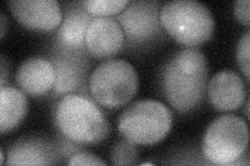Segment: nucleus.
I'll return each instance as SVG.
<instances>
[{
	"instance_id": "obj_1",
	"label": "nucleus",
	"mask_w": 250,
	"mask_h": 166,
	"mask_svg": "<svg viewBox=\"0 0 250 166\" xmlns=\"http://www.w3.org/2000/svg\"><path fill=\"white\" fill-rule=\"evenodd\" d=\"M208 65L196 47L179 50L163 67L161 88L172 108L181 113L194 110L205 98Z\"/></svg>"
},
{
	"instance_id": "obj_2",
	"label": "nucleus",
	"mask_w": 250,
	"mask_h": 166,
	"mask_svg": "<svg viewBox=\"0 0 250 166\" xmlns=\"http://www.w3.org/2000/svg\"><path fill=\"white\" fill-rule=\"evenodd\" d=\"M54 122L62 135L82 146L97 145L111 132V124L97 103L80 93L62 97L54 109Z\"/></svg>"
},
{
	"instance_id": "obj_3",
	"label": "nucleus",
	"mask_w": 250,
	"mask_h": 166,
	"mask_svg": "<svg viewBox=\"0 0 250 166\" xmlns=\"http://www.w3.org/2000/svg\"><path fill=\"white\" fill-rule=\"evenodd\" d=\"M161 24L171 37L188 47L208 42L215 29L214 16L196 0H172L160 11Z\"/></svg>"
},
{
	"instance_id": "obj_4",
	"label": "nucleus",
	"mask_w": 250,
	"mask_h": 166,
	"mask_svg": "<svg viewBox=\"0 0 250 166\" xmlns=\"http://www.w3.org/2000/svg\"><path fill=\"white\" fill-rule=\"evenodd\" d=\"M173 124V114L164 103L144 99L132 103L119 116L118 129L124 139L138 146H151L165 138Z\"/></svg>"
},
{
	"instance_id": "obj_5",
	"label": "nucleus",
	"mask_w": 250,
	"mask_h": 166,
	"mask_svg": "<svg viewBox=\"0 0 250 166\" xmlns=\"http://www.w3.org/2000/svg\"><path fill=\"white\" fill-rule=\"evenodd\" d=\"M90 97L101 107L117 109L125 106L139 89L137 70L124 59H107L98 65L89 77Z\"/></svg>"
},
{
	"instance_id": "obj_6",
	"label": "nucleus",
	"mask_w": 250,
	"mask_h": 166,
	"mask_svg": "<svg viewBox=\"0 0 250 166\" xmlns=\"http://www.w3.org/2000/svg\"><path fill=\"white\" fill-rule=\"evenodd\" d=\"M248 142V127L243 118L224 114L208 125L202 140V153L213 164L232 165L247 152Z\"/></svg>"
},
{
	"instance_id": "obj_7",
	"label": "nucleus",
	"mask_w": 250,
	"mask_h": 166,
	"mask_svg": "<svg viewBox=\"0 0 250 166\" xmlns=\"http://www.w3.org/2000/svg\"><path fill=\"white\" fill-rule=\"evenodd\" d=\"M161 3L155 0H135L116 15L130 49H148L165 37L160 21Z\"/></svg>"
},
{
	"instance_id": "obj_8",
	"label": "nucleus",
	"mask_w": 250,
	"mask_h": 166,
	"mask_svg": "<svg viewBox=\"0 0 250 166\" xmlns=\"http://www.w3.org/2000/svg\"><path fill=\"white\" fill-rule=\"evenodd\" d=\"M49 60L56 70V82L52 89L54 96L80 93L83 90H89L88 53L56 49Z\"/></svg>"
},
{
	"instance_id": "obj_9",
	"label": "nucleus",
	"mask_w": 250,
	"mask_h": 166,
	"mask_svg": "<svg viewBox=\"0 0 250 166\" xmlns=\"http://www.w3.org/2000/svg\"><path fill=\"white\" fill-rule=\"evenodd\" d=\"M7 4L14 17L23 26L39 31L58 28L64 16L56 0H13Z\"/></svg>"
},
{
	"instance_id": "obj_10",
	"label": "nucleus",
	"mask_w": 250,
	"mask_h": 166,
	"mask_svg": "<svg viewBox=\"0 0 250 166\" xmlns=\"http://www.w3.org/2000/svg\"><path fill=\"white\" fill-rule=\"evenodd\" d=\"M93 18V16L87 12L82 2L68 5L56 34V41H54L56 49L88 53L85 47V36Z\"/></svg>"
},
{
	"instance_id": "obj_11",
	"label": "nucleus",
	"mask_w": 250,
	"mask_h": 166,
	"mask_svg": "<svg viewBox=\"0 0 250 166\" xmlns=\"http://www.w3.org/2000/svg\"><path fill=\"white\" fill-rule=\"evenodd\" d=\"M125 37L119 22L114 17H94L85 36L89 54L98 58L114 56L124 46Z\"/></svg>"
},
{
	"instance_id": "obj_12",
	"label": "nucleus",
	"mask_w": 250,
	"mask_h": 166,
	"mask_svg": "<svg viewBox=\"0 0 250 166\" xmlns=\"http://www.w3.org/2000/svg\"><path fill=\"white\" fill-rule=\"evenodd\" d=\"M210 104L218 111H232L243 104L246 86L242 77L232 70H222L216 73L208 84Z\"/></svg>"
},
{
	"instance_id": "obj_13",
	"label": "nucleus",
	"mask_w": 250,
	"mask_h": 166,
	"mask_svg": "<svg viewBox=\"0 0 250 166\" xmlns=\"http://www.w3.org/2000/svg\"><path fill=\"white\" fill-rule=\"evenodd\" d=\"M16 82L29 96L40 97L52 92L56 82V70L52 62L44 57H30L19 66Z\"/></svg>"
},
{
	"instance_id": "obj_14",
	"label": "nucleus",
	"mask_w": 250,
	"mask_h": 166,
	"mask_svg": "<svg viewBox=\"0 0 250 166\" xmlns=\"http://www.w3.org/2000/svg\"><path fill=\"white\" fill-rule=\"evenodd\" d=\"M61 155L58 147L44 137L29 136L16 141L7 151V165L57 164Z\"/></svg>"
},
{
	"instance_id": "obj_15",
	"label": "nucleus",
	"mask_w": 250,
	"mask_h": 166,
	"mask_svg": "<svg viewBox=\"0 0 250 166\" xmlns=\"http://www.w3.org/2000/svg\"><path fill=\"white\" fill-rule=\"evenodd\" d=\"M28 111V100L25 93L14 86L0 89V130L11 131L22 123Z\"/></svg>"
},
{
	"instance_id": "obj_16",
	"label": "nucleus",
	"mask_w": 250,
	"mask_h": 166,
	"mask_svg": "<svg viewBox=\"0 0 250 166\" xmlns=\"http://www.w3.org/2000/svg\"><path fill=\"white\" fill-rule=\"evenodd\" d=\"M130 0H85L82 4L92 16L97 17H111L125 10Z\"/></svg>"
},
{
	"instance_id": "obj_17",
	"label": "nucleus",
	"mask_w": 250,
	"mask_h": 166,
	"mask_svg": "<svg viewBox=\"0 0 250 166\" xmlns=\"http://www.w3.org/2000/svg\"><path fill=\"white\" fill-rule=\"evenodd\" d=\"M139 153L136 145L123 139L114 145L111 151V160L115 165H134L138 163Z\"/></svg>"
},
{
	"instance_id": "obj_18",
	"label": "nucleus",
	"mask_w": 250,
	"mask_h": 166,
	"mask_svg": "<svg viewBox=\"0 0 250 166\" xmlns=\"http://www.w3.org/2000/svg\"><path fill=\"white\" fill-rule=\"evenodd\" d=\"M249 51H250V30L241 37L237 46V61L238 65L244 74L247 80H249Z\"/></svg>"
},
{
	"instance_id": "obj_19",
	"label": "nucleus",
	"mask_w": 250,
	"mask_h": 166,
	"mask_svg": "<svg viewBox=\"0 0 250 166\" xmlns=\"http://www.w3.org/2000/svg\"><path fill=\"white\" fill-rule=\"evenodd\" d=\"M69 165H106V162L89 152H78L69 158Z\"/></svg>"
},
{
	"instance_id": "obj_20",
	"label": "nucleus",
	"mask_w": 250,
	"mask_h": 166,
	"mask_svg": "<svg viewBox=\"0 0 250 166\" xmlns=\"http://www.w3.org/2000/svg\"><path fill=\"white\" fill-rule=\"evenodd\" d=\"M58 149L61 157H71L75 153L82 151L83 146L76 144L75 141L69 139L60 132V140L58 142Z\"/></svg>"
},
{
	"instance_id": "obj_21",
	"label": "nucleus",
	"mask_w": 250,
	"mask_h": 166,
	"mask_svg": "<svg viewBox=\"0 0 250 166\" xmlns=\"http://www.w3.org/2000/svg\"><path fill=\"white\" fill-rule=\"evenodd\" d=\"M250 1L249 0H238L234 2L233 12L236 15V18L242 23V24L249 26L250 22Z\"/></svg>"
},
{
	"instance_id": "obj_22",
	"label": "nucleus",
	"mask_w": 250,
	"mask_h": 166,
	"mask_svg": "<svg viewBox=\"0 0 250 166\" xmlns=\"http://www.w3.org/2000/svg\"><path fill=\"white\" fill-rule=\"evenodd\" d=\"M7 75H9V67H7V62L4 56H1V81H0L1 88L2 86H5V80Z\"/></svg>"
},
{
	"instance_id": "obj_23",
	"label": "nucleus",
	"mask_w": 250,
	"mask_h": 166,
	"mask_svg": "<svg viewBox=\"0 0 250 166\" xmlns=\"http://www.w3.org/2000/svg\"><path fill=\"white\" fill-rule=\"evenodd\" d=\"M7 24H9V22H7L5 15H4V13H1L0 14V28H1V31H0V37L1 38H3V37L6 33Z\"/></svg>"
},
{
	"instance_id": "obj_24",
	"label": "nucleus",
	"mask_w": 250,
	"mask_h": 166,
	"mask_svg": "<svg viewBox=\"0 0 250 166\" xmlns=\"http://www.w3.org/2000/svg\"><path fill=\"white\" fill-rule=\"evenodd\" d=\"M1 154H0V164H4V159H5V157H4V152H3V149H1V152H0Z\"/></svg>"
},
{
	"instance_id": "obj_25",
	"label": "nucleus",
	"mask_w": 250,
	"mask_h": 166,
	"mask_svg": "<svg viewBox=\"0 0 250 166\" xmlns=\"http://www.w3.org/2000/svg\"><path fill=\"white\" fill-rule=\"evenodd\" d=\"M246 115L247 117H249V99H247L246 101Z\"/></svg>"
},
{
	"instance_id": "obj_26",
	"label": "nucleus",
	"mask_w": 250,
	"mask_h": 166,
	"mask_svg": "<svg viewBox=\"0 0 250 166\" xmlns=\"http://www.w3.org/2000/svg\"><path fill=\"white\" fill-rule=\"evenodd\" d=\"M141 165H153V163H151V162H145V163H142Z\"/></svg>"
}]
</instances>
